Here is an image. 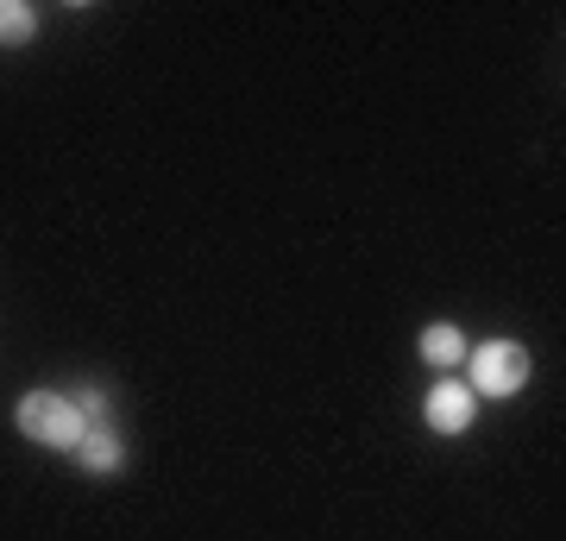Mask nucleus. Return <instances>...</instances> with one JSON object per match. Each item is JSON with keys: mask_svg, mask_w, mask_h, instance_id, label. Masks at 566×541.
<instances>
[{"mask_svg": "<svg viewBox=\"0 0 566 541\" xmlns=\"http://www.w3.org/2000/svg\"><path fill=\"white\" fill-rule=\"evenodd\" d=\"M13 422H20L25 441L57 447V454H76L82 435H88V422H82L76 397H63V391H25L20 409H13Z\"/></svg>", "mask_w": 566, "mask_h": 541, "instance_id": "f257e3e1", "label": "nucleus"}, {"mask_svg": "<svg viewBox=\"0 0 566 541\" xmlns=\"http://www.w3.org/2000/svg\"><path fill=\"white\" fill-rule=\"evenodd\" d=\"M528 346L523 341H479V346H465V391L472 397H516L528 384Z\"/></svg>", "mask_w": 566, "mask_h": 541, "instance_id": "f03ea898", "label": "nucleus"}, {"mask_svg": "<svg viewBox=\"0 0 566 541\" xmlns=\"http://www.w3.org/2000/svg\"><path fill=\"white\" fill-rule=\"evenodd\" d=\"M422 416H428V428H434V435H465V428H472V416H479V397H472L460 378H441L434 391H428Z\"/></svg>", "mask_w": 566, "mask_h": 541, "instance_id": "7ed1b4c3", "label": "nucleus"}, {"mask_svg": "<svg viewBox=\"0 0 566 541\" xmlns=\"http://www.w3.org/2000/svg\"><path fill=\"white\" fill-rule=\"evenodd\" d=\"M76 466H82V472H95V479L120 472V466H126L120 435H114V428H88V435H82V447H76Z\"/></svg>", "mask_w": 566, "mask_h": 541, "instance_id": "20e7f679", "label": "nucleus"}, {"mask_svg": "<svg viewBox=\"0 0 566 541\" xmlns=\"http://www.w3.org/2000/svg\"><path fill=\"white\" fill-rule=\"evenodd\" d=\"M422 360L434 365V372L465 365V334L453 327V321H428V327H422Z\"/></svg>", "mask_w": 566, "mask_h": 541, "instance_id": "39448f33", "label": "nucleus"}, {"mask_svg": "<svg viewBox=\"0 0 566 541\" xmlns=\"http://www.w3.org/2000/svg\"><path fill=\"white\" fill-rule=\"evenodd\" d=\"M32 32H39V7L0 0V44H32Z\"/></svg>", "mask_w": 566, "mask_h": 541, "instance_id": "423d86ee", "label": "nucleus"}, {"mask_svg": "<svg viewBox=\"0 0 566 541\" xmlns=\"http://www.w3.org/2000/svg\"><path fill=\"white\" fill-rule=\"evenodd\" d=\"M76 409H82V422H88V428H107V391H95V384H88V391H76Z\"/></svg>", "mask_w": 566, "mask_h": 541, "instance_id": "0eeeda50", "label": "nucleus"}]
</instances>
